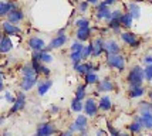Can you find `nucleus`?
I'll return each mask as SVG.
<instances>
[{"instance_id": "5", "label": "nucleus", "mask_w": 152, "mask_h": 136, "mask_svg": "<svg viewBox=\"0 0 152 136\" xmlns=\"http://www.w3.org/2000/svg\"><path fill=\"white\" fill-rule=\"evenodd\" d=\"M84 111H86V113L88 115V116H95V115H97L98 106H97V104H95V101H94L93 98H90V99H87L86 101Z\"/></svg>"}, {"instance_id": "36", "label": "nucleus", "mask_w": 152, "mask_h": 136, "mask_svg": "<svg viewBox=\"0 0 152 136\" xmlns=\"http://www.w3.org/2000/svg\"><path fill=\"white\" fill-rule=\"evenodd\" d=\"M23 74H24L26 77H31V75H36V71L33 70L31 65H24V67H23Z\"/></svg>"}, {"instance_id": "32", "label": "nucleus", "mask_w": 152, "mask_h": 136, "mask_svg": "<svg viewBox=\"0 0 152 136\" xmlns=\"http://www.w3.org/2000/svg\"><path fill=\"white\" fill-rule=\"evenodd\" d=\"M139 111L141 112H152V104L151 102H141L139 104Z\"/></svg>"}, {"instance_id": "16", "label": "nucleus", "mask_w": 152, "mask_h": 136, "mask_svg": "<svg viewBox=\"0 0 152 136\" xmlns=\"http://www.w3.org/2000/svg\"><path fill=\"white\" fill-rule=\"evenodd\" d=\"M12 47H13L12 40L9 39V36L6 34L3 39L0 40V52H9L10 50H12Z\"/></svg>"}, {"instance_id": "34", "label": "nucleus", "mask_w": 152, "mask_h": 136, "mask_svg": "<svg viewBox=\"0 0 152 136\" xmlns=\"http://www.w3.org/2000/svg\"><path fill=\"white\" fill-rule=\"evenodd\" d=\"M91 52H93V44L87 45V47H84V48H83L81 57H83V58H88V57L91 55Z\"/></svg>"}, {"instance_id": "29", "label": "nucleus", "mask_w": 152, "mask_h": 136, "mask_svg": "<svg viewBox=\"0 0 152 136\" xmlns=\"http://www.w3.org/2000/svg\"><path fill=\"white\" fill-rule=\"evenodd\" d=\"M110 23H108V26L113 28L114 31L117 33V31H119V27H121V23H119V19H110L108 20Z\"/></svg>"}, {"instance_id": "10", "label": "nucleus", "mask_w": 152, "mask_h": 136, "mask_svg": "<svg viewBox=\"0 0 152 136\" xmlns=\"http://www.w3.org/2000/svg\"><path fill=\"white\" fill-rule=\"evenodd\" d=\"M102 52H104V41H102V39H97L93 43V52H91V55L93 57H99Z\"/></svg>"}, {"instance_id": "6", "label": "nucleus", "mask_w": 152, "mask_h": 136, "mask_svg": "<svg viewBox=\"0 0 152 136\" xmlns=\"http://www.w3.org/2000/svg\"><path fill=\"white\" fill-rule=\"evenodd\" d=\"M137 121H139L146 129H152V112H141V116L137 118Z\"/></svg>"}, {"instance_id": "17", "label": "nucleus", "mask_w": 152, "mask_h": 136, "mask_svg": "<svg viewBox=\"0 0 152 136\" xmlns=\"http://www.w3.org/2000/svg\"><path fill=\"white\" fill-rule=\"evenodd\" d=\"M67 41V37L64 34H58L57 37L54 40H51V43H50V48H58L61 45H64Z\"/></svg>"}, {"instance_id": "26", "label": "nucleus", "mask_w": 152, "mask_h": 136, "mask_svg": "<svg viewBox=\"0 0 152 136\" xmlns=\"http://www.w3.org/2000/svg\"><path fill=\"white\" fill-rule=\"evenodd\" d=\"M128 10H129V14L132 16V19H139V6L135 4V3H131L128 6Z\"/></svg>"}, {"instance_id": "50", "label": "nucleus", "mask_w": 152, "mask_h": 136, "mask_svg": "<svg viewBox=\"0 0 152 136\" xmlns=\"http://www.w3.org/2000/svg\"><path fill=\"white\" fill-rule=\"evenodd\" d=\"M149 98H151V104H152V89L149 91Z\"/></svg>"}, {"instance_id": "25", "label": "nucleus", "mask_w": 152, "mask_h": 136, "mask_svg": "<svg viewBox=\"0 0 152 136\" xmlns=\"http://www.w3.org/2000/svg\"><path fill=\"white\" fill-rule=\"evenodd\" d=\"M144 88L139 85V87H132L131 89H129V97L131 98H139V97H142L144 95Z\"/></svg>"}, {"instance_id": "35", "label": "nucleus", "mask_w": 152, "mask_h": 136, "mask_svg": "<svg viewBox=\"0 0 152 136\" xmlns=\"http://www.w3.org/2000/svg\"><path fill=\"white\" fill-rule=\"evenodd\" d=\"M39 60L40 61H43V63H50V61L53 60V57H51L48 52H44L43 50H41V51H40V58Z\"/></svg>"}, {"instance_id": "12", "label": "nucleus", "mask_w": 152, "mask_h": 136, "mask_svg": "<svg viewBox=\"0 0 152 136\" xmlns=\"http://www.w3.org/2000/svg\"><path fill=\"white\" fill-rule=\"evenodd\" d=\"M36 82H37L36 75H31V77H26V75H24L23 81H21V89L23 91H30L34 85H36Z\"/></svg>"}, {"instance_id": "31", "label": "nucleus", "mask_w": 152, "mask_h": 136, "mask_svg": "<svg viewBox=\"0 0 152 136\" xmlns=\"http://www.w3.org/2000/svg\"><path fill=\"white\" fill-rule=\"evenodd\" d=\"M128 129L131 130V132H134V133H137V132H141V129H142V123L139 122V121H137V122L131 123V125L128 126Z\"/></svg>"}, {"instance_id": "47", "label": "nucleus", "mask_w": 152, "mask_h": 136, "mask_svg": "<svg viewBox=\"0 0 152 136\" xmlns=\"http://www.w3.org/2000/svg\"><path fill=\"white\" fill-rule=\"evenodd\" d=\"M51 112H53V113H57V112H58V106H51Z\"/></svg>"}, {"instance_id": "43", "label": "nucleus", "mask_w": 152, "mask_h": 136, "mask_svg": "<svg viewBox=\"0 0 152 136\" xmlns=\"http://www.w3.org/2000/svg\"><path fill=\"white\" fill-rule=\"evenodd\" d=\"M40 72H43L44 75H48V74H50V70H48L47 67H44V65H41V68H40Z\"/></svg>"}, {"instance_id": "40", "label": "nucleus", "mask_w": 152, "mask_h": 136, "mask_svg": "<svg viewBox=\"0 0 152 136\" xmlns=\"http://www.w3.org/2000/svg\"><path fill=\"white\" fill-rule=\"evenodd\" d=\"M83 48H84V45L80 44V43H74V44L71 45V51H81L83 52Z\"/></svg>"}, {"instance_id": "33", "label": "nucleus", "mask_w": 152, "mask_h": 136, "mask_svg": "<svg viewBox=\"0 0 152 136\" xmlns=\"http://www.w3.org/2000/svg\"><path fill=\"white\" fill-rule=\"evenodd\" d=\"M84 97H86V87H84V85H81V87H78V89L75 91V98L80 99V101H83Z\"/></svg>"}, {"instance_id": "7", "label": "nucleus", "mask_w": 152, "mask_h": 136, "mask_svg": "<svg viewBox=\"0 0 152 136\" xmlns=\"http://www.w3.org/2000/svg\"><path fill=\"white\" fill-rule=\"evenodd\" d=\"M97 17H98L99 20H102V19L110 20L111 19V12L108 10V6L104 4V1H102L101 4H98V9H97Z\"/></svg>"}, {"instance_id": "51", "label": "nucleus", "mask_w": 152, "mask_h": 136, "mask_svg": "<svg viewBox=\"0 0 152 136\" xmlns=\"http://www.w3.org/2000/svg\"><path fill=\"white\" fill-rule=\"evenodd\" d=\"M3 121H4V118H0V123L3 122Z\"/></svg>"}, {"instance_id": "41", "label": "nucleus", "mask_w": 152, "mask_h": 136, "mask_svg": "<svg viewBox=\"0 0 152 136\" xmlns=\"http://www.w3.org/2000/svg\"><path fill=\"white\" fill-rule=\"evenodd\" d=\"M87 7H88V1H84V3H81V4H80V12H86Z\"/></svg>"}, {"instance_id": "8", "label": "nucleus", "mask_w": 152, "mask_h": 136, "mask_svg": "<svg viewBox=\"0 0 152 136\" xmlns=\"http://www.w3.org/2000/svg\"><path fill=\"white\" fill-rule=\"evenodd\" d=\"M24 105H26V98H24V94L23 92H19V95H17V99L14 101V105L13 108H12V113H14V112H17V111H21L23 108H24Z\"/></svg>"}, {"instance_id": "4", "label": "nucleus", "mask_w": 152, "mask_h": 136, "mask_svg": "<svg viewBox=\"0 0 152 136\" xmlns=\"http://www.w3.org/2000/svg\"><path fill=\"white\" fill-rule=\"evenodd\" d=\"M121 39H122L124 43H126V44L131 45V47H138V44H139L138 39H137V36L134 33H128V31L121 33Z\"/></svg>"}, {"instance_id": "15", "label": "nucleus", "mask_w": 152, "mask_h": 136, "mask_svg": "<svg viewBox=\"0 0 152 136\" xmlns=\"http://www.w3.org/2000/svg\"><path fill=\"white\" fill-rule=\"evenodd\" d=\"M104 51H105L107 54H118L119 45L117 44L114 40H110V41L104 43Z\"/></svg>"}, {"instance_id": "22", "label": "nucleus", "mask_w": 152, "mask_h": 136, "mask_svg": "<svg viewBox=\"0 0 152 136\" xmlns=\"http://www.w3.org/2000/svg\"><path fill=\"white\" fill-rule=\"evenodd\" d=\"M113 89H114V84L108 79V78L102 79L98 85V91H113Z\"/></svg>"}, {"instance_id": "44", "label": "nucleus", "mask_w": 152, "mask_h": 136, "mask_svg": "<svg viewBox=\"0 0 152 136\" xmlns=\"http://www.w3.org/2000/svg\"><path fill=\"white\" fill-rule=\"evenodd\" d=\"M108 129H110V132H111V133H113V135H119V132L118 130H115L113 128V125H110V123H108Z\"/></svg>"}, {"instance_id": "2", "label": "nucleus", "mask_w": 152, "mask_h": 136, "mask_svg": "<svg viewBox=\"0 0 152 136\" xmlns=\"http://www.w3.org/2000/svg\"><path fill=\"white\" fill-rule=\"evenodd\" d=\"M107 64L111 68H117L118 71H122L125 68V60L119 54H108L107 57Z\"/></svg>"}, {"instance_id": "20", "label": "nucleus", "mask_w": 152, "mask_h": 136, "mask_svg": "<svg viewBox=\"0 0 152 136\" xmlns=\"http://www.w3.org/2000/svg\"><path fill=\"white\" fill-rule=\"evenodd\" d=\"M119 23H121V26L129 28V27L132 26V16H131L129 13L121 14V16H119Z\"/></svg>"}, {"instance_id": "42", "label": "nucleus", "mask_w": 152, "mask_h": 136, "mask_svg": "<svg viewBox=\"0 0 152 136\" xmlns=\"http://www.w3.org/2000/svg\"><path fill=\"white\" fill-rule=\"evenodd\" d=\"M119 16H121V12L119 10H115L111 13V19H119Z\"/></svg>"}, {"instance_id": "13", "label": "nucleus", "mask_w": 152, "mask_h": 136, "mask_svg": "<svg viewBox=\"0 0 152 136\" xmlns=\"http://www.w3.org/2000/svg\"><path fill=\"white\" fill-rule=\"evenodd\" d=\"M28 45H30V48L34 50V51H41L43 48H44V41L39 37H31V39L28 40Z\"/></svg>"}, {"instance_id": "21", "label": "nucleus", "mask_w": 152, "mask_h": 136, "mask_svg": "<svg viewBox=\"0 0 152 136\" xmlns=\"http://www.w3.org/2000/svg\"><path fill=\"white\" fill-rule=\"evenodd\" d=\"M16 9V4L14 3H0V16H6L10 10Z\"/></svg>"}, {"instance_id": "27", "label": "nucleus", "mask_w": 152, "mask_h": 136, "mask_svg": "<svg viewBox=\"0 0 152 136\" xmlns=\"http://www.w3.org/2000/svg\"><path fill=\"white\" fill-rule=\"evenodd\" d=\"M71 109L74 112H81L83 111V102L80 99H77V98H74L73 102H71Z\"/></svg>"}, {"instance_id": "37", "label": "nucleus", "mask_w": 152, "mask_h": 136, "mask_svg": "<svg viewBox=\"0 0 152 136\" xmlns=\"http://www.w3.org/2000/svg\"><path fill=\"white\" fill-rule=\"evenodd\" d=\"M144 78L148 81H152V64H148V67L144 70Z\"/></svg>"}, {"instance_id": "1", "label": "nucleus", "mask_w": 152, "mask_h": 136, "mask_svg": "<svg viewBox=\"0 0 152 136\" xmlns=\"http://www.w3.org/2000/svg\"><path fill=\"white\" fill-rule=\"evenodd\" d=\"M126 81L129 82V87L132 88V87H139V85L142 84V81H144V70L141 68V67H134L132 70L129 71L128 74V77H126Z\"/></svg>"}, {"instance_id": "46", "label": "nucleus", "mask_w": 152, "mask_h": 136, "mask_svg": "<svg viewBox=\"0 0 152 136\" xmlns=\"http://www.w3.org/2000/svg\"><path fill=\"white\" fill-rule=\"evenodd\" d=\"M145 63H146V64H152V55H146V57H145Z\"/></svg>"}, {"instance_id": "48", "label": "nucleus", "mask_w": 152, "mask_h": 136, "mask_svg": "<svg viewBox=\"0 0 152 136\" xmlns=\"http://www.w3.org/2000/svg\"><path fill=\"white\" fill-rule=\"evenodd\" d=\"M3 89V75L0 74V91Z\"/></svg>"}, {"instance_id": "28", "label": "nucleus", "mask_w": 152, "mask_h": 136, "mask_svg": "<svg viewBox=\"0 0 152 136\" xmlns=\"http://www.w3.org/2000/svg\"><path fill=\"white\" fill-rule=\"evenodd\" d=\"M97 81H98V77H97V74H94L93 71L86 74V82L87 84H95Z\"/></svg>"}, {"instance_id": "39", "label": "nucleus", "mask_w": 152, "mask_h": 136, "mask_svg": "<svg viewBox=\"0 0 152 136\" xmlns=\"http://www.w3.org/2000/svg\"><path fill=\"white\" fill-rule=\"evenodd\" d=\"M31 67H33V70L36 71V74H39L40 72V68H41V64L39 63V60L33 58V63H31Z\"/></svg>"}, {"instance_id": "30", "label": "nucleus", "mask_w": 152, "mask_h": 136, "mask_svg": "<svg viewBox=\"0 0 152 136\" xmlns=\"http://www.w3.org/2000/svg\"><path fill=\"white\" fill-rule=\"evenodd\" d=\"M70 58H71V61L74 63V65L78 64L80 61L83 60V57H81V51H71V54H70Z\"/></svg>"}, {"instance_id": "18", "label": "nucleus", "mask_w": 152, "mask_h": 136, "mask_svg": "<svg viewBox=\"0 0 152 136\" xmlns=\"http://www.w3.org/2000/svg\"><path fill=\"white\" fill-rule=\"evenodd\" d=\"M90 34H91V28L90 27H81L77 31V39L80 41H86V40L90 39Z\"/></svg>"}, {"instance_id": "24", "label": "nucleus", "mask_w": 152, "mask_h": 136, "mask_svg": "<svg viewBox=\"0 0 152 136\" xmlns=\"http://www.w3.org/2000/svg\"><path fill=\"white\" fill-rule=\"evenodd\" d=\"M51 85H53V81H44V82H40L39 84V94L40 95H44L47 91L51 88Z\"/></svg>"}, {"instance_id": "23", "label": "nucleus", "mask_w": 152, "mask_h": 136, "mask_svg": "<svg viewBox=\"0 0 152 136\" xmlns=\"http://www.w3.org/2000/svg\"><path fill=\"white\" fill-rule=\"evenodd\" d=\"M98 108L101 111H110L111 109V99L108 97L101 98V101H99V104H98Z\"/></svg>"}, {"instance_id": "49", "label": "nucleus", "mask_w": 152, "mask_h": 136, "mask_svg": "<svg viewBox=\"0 0 152 136\" xmlns=\"http://www.w3.org/2000/svg\"><path fill=\"white\" fill-rule=\"evenodd\" d=\"M88 3H91V4H97L98 3V0H87Z\"/></svg>"}, {"instance_id": "3", "label": "nucleus", "mask_w": 152, "mask_h": 136, "mask_svg": "<svg viewBox=\"0 0 152 136\" xmlns=\"http://www.w3.org/2000/svg\"><path fill=\"white\" fill-rule=\"evenodd\" d=\"M86 128H87V118L83 116V115H78L77 119H75V122L70 126V130H71V132L78 130L81 133H86Z\"/></svg>"}, {"instance_id": "9", "label": "nucleus", "mask_w": 152, "mask_h": 136, "mask_svg": "<svg viewBox=\"0 0 152 136\" xmlns=\"http://www.w3.org/2000/svg\"><path fill=\"white\" fill-rule=\"evenodd\" d=\"M56 129H54V126L51 123H43V125H40L39 129H37V135L40 136H48V135H53Z\"/></svg>"}, {"instance_id": "38", "label": "nucleus", "mask_w": 152, "mask_h": 136, "mask_svg": "<svg viewBox=\"0 0 152 136\" xmlns=\"http://www.w3.org/2000/svg\"><path fill=\"white\" fill-rule=\"evenodd\" d=\"M75 26L78 27V28H81V27H88L90 26V21L87 19H78L75 21Z\"/></svg>"}, {"instance_id": "19", "label": "nucleus", "mask_w": 152, "mask_h": 136, "mask_svg": "<svg viewBox=\"0 0 152 136\" xmlns=\"http://www.w3.org/2000/svg\"><path fill=\"white\" fill-rule=\"evenodd\" d=\"M74 68H75V71L80 72V74H84L86 75L87 72H91L93 71V64H75L74 65Z\"/></svg>"}, {"instance_id": "11", "label": "nucleus", "mask_w": 152, "mask_h": 136, "mask_svg": "<svg viewBox=\"0 0 152 136\" xmlns=\"http://www.w3.org/2000/svg\"><path fill=\"white\" fill-rule=\"evenodd\" d=\"M3 31L7 36H14V34H20V28L10 21H3Z\"/></svg>"}, {"instance_id": "14", "label": "nucleus", "mask_w": 152, "mask_h": 136, "mask_svg": "<svg viewBox=\"0 0 152 136\" xmlns=\"http://www.w3.org/2000/svg\"><path fill=\"white\" fill-rule=\"evenodd\" d=\"M7 19L10 23H19L20 20H23V12L19 9H13L7 13Z\"/></svg>"}, {"instance_id": "45", "label": "nucleus", "mask_w": 152, "mask_h": 136, "mask_svg": "<svg viewBox=\"0 0 152 136\" xmlns=\"http://www.w3.org/2000/svg\"><path fill=\"white\" fill-rule=\"evenodd\" d=\"M6 99L9 101V102H14V99H13V97H12L10 92H6Z\"/></svg>"}]
</instances>
